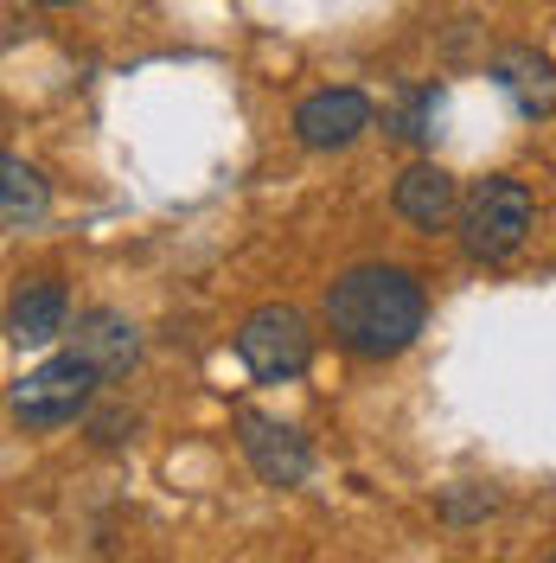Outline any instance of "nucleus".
Returning <instances> with one entry per match:
<instances>
[{"instance_id":"nucleus-3","label":"nucleus","mask_w":556,"mask_h":563,"mask_svg":"<svg viewBox=\"0 0 556 563\" xmlns=\"http://www.w3.org/2000/svg\"><path fill=\"white\" fill-rule=\"evenodd\" d=\"M97 372L77 358V352H52V358H38L33 372L13 385V417L26 422V429H65L90 410V397H97Z\"/></svg>"},{"instance_id":"nucleus-14","label":"nucleus","mask_w":556,"mask_h":563,"mask_svg":"<svg viewBox=\"0 0 556 563\" xmlns=\"http://www.w3.org/2000/svg\"><path fill=\"white\" fill-rule=\"evenodd\" d=\"M551 563H556V558H551Z\"/></svg>"},{"instance_id":"nucleus-8","label":"nucleus","mask_w":556,"mask_h":563,"mask_svg":"<svg viewBox=\"0 0 556 563\" xmlns=\"http://www.w3.org/2000/svg\"><path fill=\"white\" fill-rule=\"evenodd\" d=\"M390 206H397V218H410L416 231H442L454 211H460V192H454L448 167L416 161V167H403V174H397V186H390Z\"/></svg>"},{"instance_id":"nucleus-11","label":"nucleus","mask_w":556,"mask_h":563,"mask_svg":"<svg viewBox=\"0 0 556 563\" xmlns=\"http://www.w3.org/2000/svg\"><path fill=\"white\" fill-rule=\"evenodd\" d=\"M45 206H52L45 174H38V167H26L20 154H7V161H0V218H7V231H26V224H38V218H45Z\"/></svg>"},{"instance_id":"nucleus-9","label":"nucleus","mask_w":556,"mask_h":563,"mask_svg":"<svg viewBox=\"0 0 556 563\" xmlns=\"http://www.w3.org/2000/svg\"><path fill=\"white\" fill-rule=\"evenodd\" d=\"M65 320H70L65 282H26L13 295V308H7V340L13 346H52L65 333Z\"/></svg>"},{"instance_id":"nucleus-7","label":"nucleus","mask_w":556,"mask_h":563,"mask_svg":"<svg viewBox=\"0 0 556 563\" xmlns=\"http://www.w3.org/2000/svg\"><path fill=\"white\" fill-rule=\"evenodd\" d=\"M70 352L103 378V385H115V378H129L141 358V333L129 314H115V308H90V314H77V333H70Z\"/></svg>"},{"instance_id":"nucleus-1","label":"nucleus","mask_w":556,"mask_h":563,"mask_svg":"<svg viewBox=\"0 0 556 563\" xmlns=\"http://www.w3.org/2000/svg\"><path fill=\"white\" fill-rule=\"evenodd\" d=\"M429 295L410 269L397 263H358L326 288V327L352 358H397L416 346Z\"/></svg>"},{"instance_id":"nucleus-6","label":"nucleus","mask_w":556,"mask_h":563,"mask_svg":"<svg viewBox=\"0 0 556 563\" xmlns=\"http://www.w3.org/2000/svg\"><path fill=\"white\" fill-rule=\"evenodd\" d=\"M237 429H244V461L256 467V481H269V487H301L308 481V467H313L308 435H294L276 417H256V410H244Z\"/></svg>"},{"instance_id":"nucleus-12","label":"nucleus","mask_w":556,"mask_h":563,"mask_svg":"<svg viewBox=\"0 0 556 563\" xmlns=\"http://www.w3.org/2000/svg\"><path fill=\"white\" fill-rule=\"evenodd\" d=\"M435 115H442V84H416V90H403V103L390 109V135L429 141L435 135Z\"/></svg>"},{"instance_id":"nucleus-4","label":"nucleus","mask_w":556,"mask_h":563,"mask_svg":"<svg viewBox=\"0 0 556 563\" xmlns=\"http://www.w3.org/2000/svg\"><path fill=\"white\" fill-rule=\"evenodd\" d=\"M237 358H244V372L256 385H288V378H301L308 358H313V333H308V320H301V308L269 301V308L244 314V327H237Z\"/></svg>"},{"instance_id":"nucleus-13","label":"nucleus","mask_w":556,"mask_h":563,"mask_svg":"<svg viewBox=\"0 0 556 563\" xmlns=\"http://www.w3.org/2000/svg\"><path fill=\"white\" fill-rule=\"evenodd\" d=\"M38 7H70V0H38Z\"/></svg>"},{"instance_id":"nucleus-10","label":"nucleus","mask_w":556,"mask_h":563,"mask_svg":"<svg viewBox=\"0 0 556 563\" xmlns=\"http://www.w3.org/2000/svg\"><path fill=\"white\" fill-rule=\"evenodd\" d=\"M492 84H499V90L512 97V109L531 115V122L556 109V70H551V58H537V52H524V45L492 58Z\"/></svg>"},{"instance_id":"nucleus-2","label":"nucleus","mask_w":556,"mask_h":563,"mask_svg":"<svg viewBox=\"0 0 556 563\" xmlns=\"http://www.w3.org/2000/svg\"><path fill=\"white\" fill-rule=\"evenodd\" d=\"M454 218H460V250H467L474 263H505V256H519V244L531 238V186L492 174L460 199Z\"/></svg>"},{"instance_id":"nucleus-5","label":"nucleus","mask_w":556,"mask_h":563,"mask_svg":"<svg viewBox=\"0 0 556 563\" xmlns=\"http://www.w3.org/2000/svg\"><path fill=\"white\" fill-rule=\"evenodd\" d=\"M365 129H371V97L352 90V84H340V90H313V97L294 103V141L313 147V154L352 147Z\"/></svg>"}]
</instances>
